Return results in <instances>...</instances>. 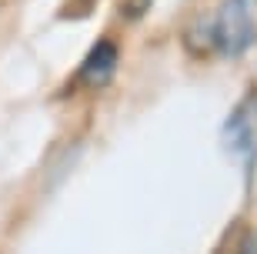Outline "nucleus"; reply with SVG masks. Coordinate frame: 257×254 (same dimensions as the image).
Masks as SVG:
<instances>
[{
	"label": "nucleus",
	"instance_id": "obj_4",
	"mask_svg": "<svg viewBox=\"0 0 257 254\" xmlns=\"http://www.w3.org/2000/svg\"><path fill=\"white\" fill-rule=\"evenodd\" d=\"M240 254H257V237H247L244 247H240Z\"/></svg>",
	"mask_w": 257,
	"mask_h": 254
},
{
	"label": "nucleus",
	"instance_id": "obj_2",
	"mask_svg": "<svg viewBox=\"0 0 257 254\" xmlns=\"http://www.w3.org/2000/svg\"><path fill=\"white\" fill-rule=\"evenodd\" d=\"M224 147L247 160L257 154V97L240 104L234 111V117L224 124Z\"/></svg>",
	"mask_w": 257,
	"mask_h": 254
},
{
	"label": "nucleus",
	"instance_id": "obj_1",
	"mask_svg": "<svg viewBox=\"0 0 257 254\" xmlns=\"http://www.w3.org/2000/svg\"><path fill=\"white\" fill-rule=\"evenodd\" d=\"M257 40V0H224L214 17V47L240 57Z\"/></svg>",
	"mask_w": 257,
	"mask_h": 254
},
{
	"label": "nucleus",
	"instance_id": "obj_3",
	"mask_svg": "<svg viewBox=\"0 0 257 254\" xmlns=\"http://www.w3.org/2000/svg\"><path fill=\"white\" fill-rule=\"evenodd\" d=\"M117 70V44L114 40H97L87 60L80 64V84L87 87H104L110 84V77Z\"/></svg>",
	"mask_w": 257,
	"mask_h": 254
}]
</instances>
